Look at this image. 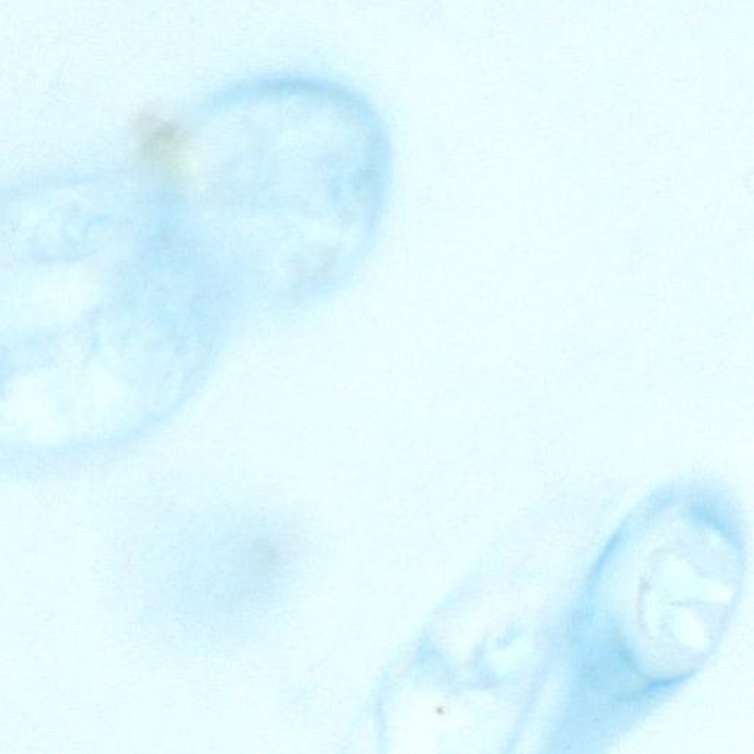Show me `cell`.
Listing matches in <instances>:
<instances>
[{"instance_id": "cell-1", "label": "cell", "mask_w": 754, "mask_h": 754, "mask_svg": "<svg viewBox=\"0 0 754 754\" xmlns=\"http://www.w3.org/2000/svg\"><path fill=\"white\" fill-rule=\"evenodd\" d=\"M137 167L162 188H177L189 173V133L179 121L158 112L137 118L132 132Z\"/></svg>"}]
</instances>
